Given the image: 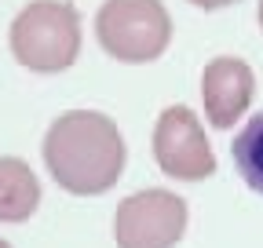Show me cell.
Segmentation results:
<instances>
[{
	"label": "cell",
	"instance_id": "cell-2",
	"mask_svg": "<svg viewBox=\"0 0 263 248\" xmlns=\"http://www.w3.org/2000/svg\"><path fill=\"white\" fill-rule=\"evenodd\" d=\"M84 26L70 0H29L11 18L8 48L29 73H66L81 58Z\"/></svg>",
	"mask_w": 263,
	"mask_h": 248
},
{
	"label": "cell",
	"instance_id": "cell-8",
	"mask_svg": "<svg viewBox=\"0 0 263 248\" xmlns=\"http://www.w3.org/2000/svg\"><path fill=\"white\" fill-rule=\"evenodd\" d=\"M230 157H234V168L245 179L249 190L263 194V113L249 117V124L234 135Z\"/></svg>",
	"mask_w": 263,
	"mask_h": 248
},
{
	"label": "cell",
	"instance_id": "cell-4",
	"mask_svg": "<svg viewBox=\"0 0 263 248\" xmlns=\"http://www.w3.org/2000/svg\"><path fill=\"white\" fill-rule=\"evenodd\" d=\"M186 201L172 190H136L114 212L117 248H176L186 234Z\"/></svg>",
	"mask_w": 263,
	"mask_h": 248
},
{
	"label": "cell",
	"instance_id": "cell-3",
	"mask_svg": "<svg viewBox=\"0 0 263 248\" xmlns=\"http://www.w3.org/2000/svg\"><path fill=\"white\" fill-rule=\"evenodd\" d=\"M95 40L124 66H146L168 51L172 15L164 0H103L95 11Z\"/></svg>",
	"mask_w": 263,
	"mask_h": 248
},
{
	"label": "cell",
	"instance_id": "cell-11",
	"mask_svg": "<svg viewBox=\"0 0 263 248\" xmlns=\"http://www.w3.org/2000/svg\"><path fill=\"white\" fill-rule=\"evenodd\" d=\"M0 248H11V244H8V241H4V237H0Z\"/></svg>",
	"mask_w": 263,
	"mask_h": 248
},
{
	"label": "cell",
	"instance_id": "cell-6",
	"mask_svg": "<svg viewBox=\"0 0 263 248\" xmlns=\"http://www.w3.org/2000/svg\"><path fill=\"white\" fill-rule=\"evenodd\" d=\"M256 95V73L245 58L234 55H216L201 70V102H205V120L212 128L227 132L249 113Z\"/></svg>",
	"mask_w": 263,
	"mask_h": 248
},
{
	"label": "cell",
	"instance_id": "cell-9",
	"mask_svg": "<svg viewBox=\"0 0 263 248\" xmlns=\"http://www.w3.org/2000/svg\"><path fill=\"white\" fill-rule=\"evenodd\" d=\"M194 8H201V11H219V8H230V4H238V0H190Z\"/></svg>",
	"mask_w": 263,
	"mask_h": 248
},
{
	"label": "cell",
	"instance_id": "cell-5",
	"mask_svg": "<svg viewBox=\"0 0 263 248\" xmlns=\"http://www.w3.org/2000/svg\"><path fill=\"white\" fill-rule=\"evenodd\" d=\"M154 161L179 182H201L216 175V153L205 135V124L190 106H164L154 124Z\"/></svg>",
	"mask_w": 263,
	"mask_h": 248
},
{
	"label": "cell",
	"instance_id": "cell-1",
	"mask_svg": "<svg viewBox=\"0 0 263 248\" xmlns=\"http://www.w3.org/2000/svg\"><path fill=\"white\" fill-rule=\"evenodd\" d=\"M44 164L59 190L73 197H99L124 175L128 146L114 117L99 110H66L44 132Z\"/></svg>",
	"mask_w": 263,
	"mask_h": 248
},
{
	"label": "cell",
	"instance_id": "cell-10",
	"mask_svg": "<svg viewBox=\"0 0 263 248\" xmlns=\"http://www.w3.org/2000/svg\"><path fill=\"white\" fill-rule=\"evenodd\" d=\"M256 22H259V29H263V0H259V8H256Z\"/></svg>",
	"mask_w": 263,
	"mask_h": 248
},
{
	"label": "cell",
	"instance_id": "cell-7",
	"mask_svg": "<svg viewBox=\"0 0 263 248\" xmlns=\"http://www.w3.org/2000/svg\"><path fill=\"white\" fill-rule=\"evenodd\" d=\"M41 208V179L22 157H0V223H26Z\"/></svg>",
	"mask_w": 263,
	"mask_h": 248
}]
</instances>
